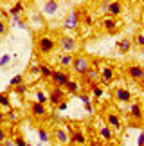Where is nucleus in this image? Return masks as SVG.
I'll return each instance as SVG.
<instances>
[{"label":"nucleus","mask_w":144,"mask_h":146,"mask_svg":"<svg viewBox=\"0 0 144 146\" xmlns=\"http://www.w3.org/2000/svg\"><path fill=\"white\" fill-rule=\"evenodd\" d=\"M34 47H36V52L40 56H47V54L54 52V49L58 47V43H56V40H54V36L47 35V33H42V35L36 36Z\"/></svg>","instance_id":"f257e3e1"},{"label":"nucleus","mask_w":144,"mask_h":146,"mask_svg":"<svg viewBox=\"0 0 144 146\" xmlns=\"http://www.w3.org/2000/svg\"><path fill=\"white\" fill-rule=\"evenodd\" d=\"M56 43H58V47L61 49V54H72L74 56V52H77V49H79L77 40L74 36H69V35H61Z\"/></svg>","instance_id":"f03ea898"},{"label":"nucleus","mask_w":144,"mask_h":146,"mask_svg":"<svg viewBox=\"0 0 144 146\" xmlns=\"http://www.w3.org/2000/svg\"><path fill=\"white\" fill-rule=\"evenodd\" d=\"M90 67H92V61H90L88 56L77 54V56H74V60H72V67H70V69L74 70L77 76H85L87 70L90 69Z\"/></svg>","instance_id":"7ed1b4c3"},{"label":"nucleus","mask_w":144,"mask_h":146,"mask_svg":"<svg viewBox=\"0 0 144 146\" xmlns=\"http://www.w3.org/2000/svg\"><path fill=\"white\" fill-rule=\"evenodd\" d=\"M104 123H106V126L114 133H121V132H123V119H121V115L115 110H108L106 114H104Z\"/></svg>","instance_id":"20e7f679"},{"label":"nucleus","mask_w":144,"mask_h":146,"mask_svg":"<svg viewBox=\"0 0 144 146\" xmlns=\"http://www.w3.org/2000/svg\"><path fill=\"white\" fill-rule=\"evenodd\" d=\"M51 141L56 144V146H67V144L70 143L67 128H63V126H56V128L52 130V133H51Z\"/></svg>","instance_id":"39448f33"},{"label":"nucleus","mask_w":144,"mask_h":146,"mask_svg":"<svg viewBox=\"0 0 144 146\" xmlns=\"http://www.w3.org/2000/svg\"><path fill=\"white\" fill-rule=\"evenodd\" d=\"M128 117L133 121V126H139L142 121V105L141 101H131L128 106Z\"/></svg>","instance_id":"423d86ee"},{"label":"nucleus","mask_w":144,"mask_h":146,"mask_svg":"<svg viewBox=\"0 0 144 146\" xmlns=\"http://www.w3.org/2000/svg\"><path fill=\"white\" fill-rule=\"evenodd\" d=\"M69 80H70V74H69L67 70H63V69L52 70V76H51V83H52V87L63 88V87L69 83Z\"/></svg>","instance_id":"0eeeda50"},{"label":"nucleus","mask_w":144,"mask_h":146,"mask_svg":"<svg viewBox=\"0 0 144 146\" xmlns=\"http://www.w3.org/2000/svg\"><path fill=\"white\" fill-rule=\"evenodd\" d=\"M67 132H69V139H70L72 144H76V146H85L87 144V135L81 128L70 126V128H67Z\"/></svg>","instance_id":"6e6552de"},{"label":"nucleus","mask_w":144,"mask_h":146,"mask_svg":"<svg viewBox=\"0 0 144 146\" xmlns=\"http://www.w3.org/2000/svg\"><path fill=\"white\" fill-rule=\"evenodd\" d=\"M115 80V67L114 65H103L99 70V85H110Z\"/></svg>","instance_id":"1a4fd4ad"},{"label":"nucleus","mask_w":144,"mask_h":146,"mask_svg":"<svg viewBox=\"0 0 144 146\" xmlns=\"http://www.w3.org/2000/svg\"><path fill=\"white\" fill-rule=\"evenodd\" d=\"M112 94H114V99L119 101V103H131L133 101V94L124 87H115Z\"/></svg>","instance_id":"9d476101"},{"label":"nucleus","mask_w":144,"mask_h":146,"mask_svg":"<svg viewBox=\"0 0 144 146\" xmlns=\"http://www.w3.org/2000/svg\"><path fill=\"white\" fill-rule=\"evenodd\" d=\"M81 78H83V85H87V87L99 83V69H97V63H94L90 69L87 70V74L81 76Z\"/></svg>","instance_id":"9b49d317"},{"label":"nucleus","mask_w":144,"mask_h":146,"mask_svg":"<svg viewBox=\"0 0 144 146\" xmlns=\"http://www.w3.org/2000/svg\"><path fill=\"white\" fill-rule=\"evenodd\" d=\"M47 98H49V103H51L52 106H58L59 103H63L65 98H67V94H65L63 88H58V87H52L51 88V92L47 94Z\"/></svg>","instance_id":"f8f14e48"},{"label":"nucleus","mask_w":144,"mask_h":146,"mask_svg":"<svg viewBox=\"0 0 144 146\" xmlns=\"http://www.w3.org/2000/svg\"><path fill=\"white\" fill-rule=\"evenodd\" d=\"M126 74L130 76V80H133L137 83H141L144 80V69L139 63H130L128 67H126Z\"/></svg>","instance_id":"ddd939ff"},{"label":"nucleus","mask_w":144,"mask_h":146,"mask_svg":"<svg viewBox=\"0 0 144 146\" xmlns=\"http://www.w3.org/2000/svg\"><path fill=\"white\" fill-rule=\"evenodd\" d=\"M77 25H79V11H70V13L65 16V20H63V29H67V31H74L77 29Z\"/></svg>","instance_id":"4468645a"},{"label":"nucleus","mask_w":144,"mask_h":146,"mask_svg":"<svg viewBox=\"0 0 144 146\" xmlns=\"http://www.w3.org/2000/svg\"><path fill=\"white\" fill-rule=\"evenodd\" d=\"M103 29L106 35H115V33L121 31V24L117 18H110V16H106V18L103 20Z\"/></svg>","instance_id":"2eb2a0df"},{"label":"nucleus","mask_w":144,"mask_h":146,"mask_svg":"<svg viewBox=\"0 0 144 146\" xmlns=\"http://www.w3.org/2000/svg\"><path fill=\"white\" fill-rule=\"evenodd\" d=\"M31 114H32L34 119H45L49 115V110H47L45 105H40V103H36V101H32L31 103Z\"/></svg>","instance_id":"dca6fc26"},{"label":"nucleus","mask_w":144,"mask_h":146,"mask_svg":"<svg viewBox=\"0 0 144 146\" xmlns=\"http://www.w3.org/2000/svg\"><path fill=\"white\" fill-rule=\"evenodd\" d=\"M121 13H123V2H119V0H115V2H108L106 15L110 16V18H117Z\"/></svg>","instance_id":"f3484780"},{"label":"nucleus","mask_w":144,"mask_h":146,"mask_svg":"<svg viewBox=\"0 0 144 146\" xmlns=\"http://www.w3.org/2000/svg\"><path fill=\"white\" fill-rule=\"evenodd\" d=\"M63 88H65V94H70V96H77V94L81 92V83L70 78L69 83H67V85H65Z\"/></svg>","instance_id":"a211bd4d"},{"label":"nucleus","mask_w":144,"mask_h":146,"mask_svg":"<svg viewBox=\"0 0 144 146\" xmlns=\"http://www.w3.org/2000/svg\"><path fill=\"white\" fill-rule=\"evenodd\" d=\"M59 11V2L56 0H47V2H43V13L49 15V16H54Z\"/></svg>","instance_id":"6ab92c4d"},{"label":"nucleus","mask_w":144,"mask_h":146,"mask_svg":"<svg viewBox=\"0 0 144 146\" xmlns=\"http://www.w3.org/2000/svg\"><path fill=\"white\" fill-rule=\"evenodd\" d=\"M131 45H133V42H131V38H121V40L115 43V47H117V50L121 54H126V52H130V49Z\"/></svg>","instance_id":"aec40b11"},{"label":"nucleus","mask_w":144,"mask_h":146,"mask_svg":"<svg viewBox=\"0 0 144 146\" xmlns=\"http://www.w3.org/2000/svg\"><path fill=\"white\" fill-rule=\"evenodd\" d=\"M72 60H74L72 54H59L58 56V63H59V67H61L63 70H67V69L72 67Z\"/></svg>","instance_id":"412c9836"},{"label":"nucleus","mask_w":144,"mask_h":146,"mask_svg":"<svg viewBox=\"0 0 144 146\" xmlns=\"http://www.w3.org/2000/svg\"><path fill=\"white\" fill-rule=\"evenodd\" d=\"M99 135H101L103 141H106V143H112L114 141V137H115V133L110 130V128L106 125H103V126H99Z\"/></svg>","instance_id":"4be33fe9"},{"label":"nucleus","mask_w":144,"mask_h":146,"mask_svg":"<svg viewBox=\"0 0 144 146\" xmlns=\"http://www.w3.org/2000/svg\"><path fill=\"white\" fill-rule=\"evenodd\" d=\"M24 11H25V4L24 2H15L13 5H11V9H9V15L13 16V18H18Z\"/></svg>","instance_id":"5701e85b"},{"label":"nucleus","mask_w":144,"mask_h":146,"mask_svg":"<svg viewBox=\"0 0 144 146\" xmlns=\"http://www.w3.org/2000/svg\"><path fill=\"white\" fill-rule=\"evenodd\" d=\"M88 90H90L92 98L97 101V99H101V98H103V94H104V87H103V85H99V83H96V85H90V87H88Z\"/></svg>","instance_id":"b1692460"},{"label":"nucleus","mask_w":144,"mask_h":146,"mask_svg":"<svg viewBox=\"0 0 144 146\" xmlns=\"http://www.w3.org/2000/svg\"><path fill=\"white\" fill-rule=\"evenodd\" d=\"M0 108H2L4 112L9 110V108H13V106H11V99H9V92H2V94H0Z\"/></svg>","instance_id":"393cba45"},{"label":"nucleus","mask_w":144,"mask_h":146,"mask_svg":"<svg viewBox=\"0 0 144 146\" xmlns=\"http://www.w3.org/2000/svg\"><path fill=\"white\" fill-rule=\"evenodd\" d=\"M34 101L36 103H40V105H47L49 103V98H47V94L42 90V88H36L34 90Z\"/></svg>","instance_id":"a878e982"},{"label":"nucleus","mask_w":144,"mask_h":146,"mask_svg":"<svg viewBox=\"0 0 144 146\" xmlns=\"http://www.w3.org/2000/svg\"><path fill=\"white\" fill-rule=\"evenodd\" d=\"M52 67H49L47 63H40V76L43 78V80H51V76H52Z\"/></svg>","instance_id":"bb28decb"},{"label":"nucleus","mask_w":144,"mask_h":146,"mask_svg":"<svg viewBox=\"0 0 144 146\" xmlns=\"http://www.w3.org/2000/svg\"><path fill=\"white\" fill-rule=\"evenodd\" d=\"M5 121H9V123H16V121H18V112H16L15 108L5 110Z\"/></svg>","instance_id":"cd10ccee"},{"label":"nucleus","mask_w":144,"mask_h":146,"mask_svg":"<svg viewBox=\"0 0 144 146\" xmlns=\"http://www.w3.org/2000/svg\"><path fill=\"white\" fill-rule=\"evenodd\" d=\"M131 42H133V43H135V45L139 47V49H142V47H144V33H142V31H139Z\"/></svg>","instance_id":"c85d7f7f"},{"label":"nucleus","mask_w":144,"mask_h":146,"mask_svg":"<svg viewBox=\"0 0 144 146\" xmlns=\"http://www.w3.org/2000/svg\"><path fill=\"white\" fill-rule=\"evenodd\" d=\"M79 22H83L85 25L90 27V25L94 24V18H92V15H90V13H83V15H79Z\"/></svg>","instance_id":"c756f323"},{"label":"nucleus","mask_w":144,"mask_h":146,"mask_svg":"<svg viewBox=\"0 0 144 146\" xmlns=\"http://www.w3.org/2000/svg\"><path fill=\"white\" fill-rule=\"evenodd\" d=\"M11 139H13L15 146H27V141H25V137L22 135V133H16V135L11 137Z\"/></svg>","instance_id":"7c9ffc66"},{"label":"nucleus","mask_w":144,"mask_h":146,"mask_svg":"<svg viewBox=\"0 0 144 146\" xmlns=\"http://www.w3.org/2000/svg\"><path fill=\"white\" fill-rule=\"evenodd\" d=\"M38 137H40L43 143H49V141H51V133H49L45 128H38Z\"/></svg>","instance_id":"2f4dec72"},{"label":"nucleus","mask_w":144,"mask_h":146,"mask_svg":"<svg viewBox=\"0 0 144 146\" xmlns=\"http://www.w3.org/2000/svg\"><path fill=\"white\" fill-rule=\"evenodd\" d=\"M22 83H24V76L22 74H18V76H15L13 80H11V83H9V87H18V85H22Z\"/></svg>","instance_id":"473e14b6"},{"label":"nucleus","mask_w":144,"mask_h":146,"mask_svg":"<svg viewBox=\"0 0 144 146\" xmlns=\"http://www.w3.org/2000/svg\"><path fill=\"white\" fill-rule=\"evenodd\" d=\"M27 90H29V88H27V85H25V83H22V85L15 87V94H18V96H25V94H27Z\"/></svg>","instance_id":"72a5a7b5"},{"label":"nucleus","mask_w":144,"mask_h":146,"mask_svg":"<svg viewBox=\"0 0 144 146\" xmlns=\"http://www.w3.org/2000/svg\"><path fill=\"white\" fill-rule=\"evenodd\" d=\"M7 31H9V25H7V22H4L2 18H0V38L7 35Z\"/></svg>","instance_id":"f704fd0d"},{"label":"nucleus","mask_w":144,"mask_h":146,"mask_svg":"<svg viewBox=\"0 0 144 146\" xmlns=\"http://www.w3.org/2000/svg\"><path fill=\"white\" fill-rule=\"evenodd\" d=\"M7 137H9L7 130H5V128H4L2 125H0V143H4V141H5V139H7Z\"/></svg>","instance_id":"c9c22d12"},{"label":"nucleus","mask_w":144,"mask_h":146,"mask_svg":"<svg viewBox=\"0 0 144 146\" xmlns=\"http://www.w3.org/2000/svg\"><path fill=\"white\" fill-rule=\"evenodd\" d=\"M85 105V110L88 112V114H94V105H92V101H87V103H83Z\"/></svg>","instance_id":"e433bc0d"},{"label":"nucleus","mask_w":144,"mask_h":146,"mask_svg":"<svg viewBox=\"0 0 144 146\" xmlns=\"http://www.w3.org/2000/svg\"><path fill=\"white\" fill-rule=\"evenodd\" d=\"M9 60H11V56H9V54H5L4 58L0 60V65H7V63H9Z\"/></svg>","instance_id":"4c0bfd02"},{"label":"nucleus","mask_w":144,"mask_h":146,"mask_svg":"<svg viewBox=\"0 0 144 146\" xmlns=\"http://www.w3.org/2000/svg\"><path fill=\"white\" fill-rule=\"evenodd\" d=\"M31 72H32V74H40V65H32Z\"/></svg>","instance_id":"58836bf2"},{"label":"nucleus","mask_w":144,"mask_h":146,"mask_svg":"<svg viewBox=\"0 0 144 146\" xmlns=\"http://www.w3.org/2000/svg\"><path fill=\"white\" fill-rule=\"evenodd\" d=\"M2 144H4V146H15V143H13V139H11V137H7Z\"/></svg>","instance_id":"ea45409f"},{"label":"nucleus","mask_w":144,"mask_h":146,"mask_svg":"<svg viewBox=\"0 0 144 146\" xmlns=\"http://www.w3.org/2000/svg\"><path fill=\"white\" fill-rule=\"evenodd\" d=\"M4 121H5V112H4L2 108H0V125H2Z\"/></svg>","instance_id":"a19ab883"},{"label":"nucleus","mask_w":144,"mask_h":146,"mask_svg":"<svg viewBox=\"0 0 144 146\" xmlns=\"http://www.w3.org/2000/svg\"><path fill=\"white\" fill-rule=\"evenodd\" d=\"M58 108H59V110H65V108H67V101H63V103H59V105H58Z\"/></svg>","instance_id":"79ce46f5"},{"label":"nucleus","mask_w":144,"mask_h":146,"mask_svg":"<svg viewBox=\"0 0 144 146\" xmlns=\"http://www.w3.org/2000/svg\"><path fill=\"white\" fill-rule=\"evenodd\" d=\"M0 146H4V144H2V143H0Z\"/></svg>","instance_id":"37998d69"},{"label":"nucleus","mask_w":144,"mask_h":146,"mask_svg":"<svg viewBox=\"0 0 144 146\" xmlns=\"http://www.w3.org/2000/svg\"><path fill=\"white\" fill-rule=\"evenodd\" d=\"M27 146H31V144H27Z\"/></svg>","instance_id":"c03bdc74"}]
</instances>
